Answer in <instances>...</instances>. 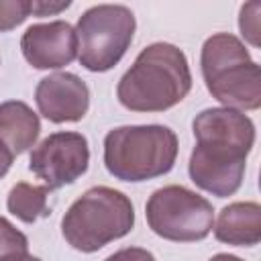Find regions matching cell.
Masks as SVG:
<instances>
[{"instance_id":"obj_1","label":"cell","mask_w":261,"mask_h":261,"mask_svg":"<svg viewBox=\"0 0 261 261\" xmlns=\"http://www.w3.org/2000/svg\"><path fill=\"white\" fill-rule=\"evenodd\" d=\"M192 130L196 147L188 163L190 179L216 198L232 196L243 184L255 145L253 120L245 112L216 106L196 114Z\"/></svg>"},{"instance_id":"obj_13","label":"cell","mask_w":261,"mask_h":261,"mask_svg":"<svg viewBox=\"0 0 261 261\" xmlns=\"http://www.w3.org/2000/svg\"><path fill=\"white\" fill-rule=\"evenodd\" d=\"M49 192L51 190L47 186H33L27 181H18L8 192L6 208L18 220L33 224L35 220L49 216V208H47Z\"/></svg>"},{"instance_id":"obj_9","label":"cell","mask_w":261,"mask_h":261,"mask_svg":"<svg viewBox=\"0 0 261 261\" xmlns=\"http://www.w3.org/2000/svg\"><path fill=\"white\" fill-rule=\"evenodd\" d=\"M20 51L35 69H59L77 57L75 29L67 20L31 24L20 37Z\"/></svg>"},{"instance_id":"obj_3","label":"cell","mask_w":261,"mask_h":261,"mask_svg":"<svg viewBox=\"0 0 261 261\" xmlns=\"http://www.w3.org/2000/svg\"><path fill=\"white\" fill-rule=\"evenodd\" d=\"M179 151L177 135L163 124H126L104 137V165L120 181H147L169 173Z\"/></svg>"},{"instance_id":"obj_19","label":"cell","mask_w":261,"mask_h":261,"mask_svg":"<svg viewBox=\"0 0 261 261\" xmlns=\"http://www.w3.org/2000/svg\"><path fill=\"white\" fill-rule=\"evenodd\" d=\"M12 161H14V155H12V153H10V149L0 141V179L8 173V169H10Z\"/></svg>"},{"instance_id":"obj_10","label":"cell","mask_w":261,"mask_h":261,"mask_svg":"<svg viewBox=\"0 0 261 261\" xmlns=\"http://www.w3.org/2000/svg\"><path fill=\"white\" fill-rule=\"evenodd\" d=\"M35 102L39 114L49 122H77L90 108V90L80 75L57 71L37 84Z\"/></svg>"},{"instance_id":"obj_16","label":"cell","mask_w":261,"mask_h":261,"mask_svg":"<svg viewBox=\"0 0 261 261\" xmlns=\"http://www.w3.org/2000/svg\"><path fill=\"white\" fill-rule=\"evenodd\" d=\"M31 16V0H0V33L12 31Z\"/></svg>"},{"instance_id":"obj_11","label":"cell","mask_w":261,"mask_h":261,"mask_svg":"<svg viewBox=\"0 0 261 261\" xmlns=\"http://www.w3.org/2000/svg\"><path fill=\"white\" fill-rule=\"evenodd\" d=\"M214 237L234 247H255L261 241V206L257 202H232L216 218Z\"/></svg>"},{"instance_id":"obj_12","label":"cell","mask_w":261,"mask_h":261,"mask_svg":"<svg viewBox=\"0 0 261 261\" xmlns=\"http://www.w3.org/2000/svg\"><path fill=\"white\" fill-rule=\"evenodd\" d=\"M41 133L39 114L20 100H6L0 104V141L12 155H20L35 147Z\"/></svg>"},{"instance_id":"obj_7","label":"cell","mask_w":261,"mask_h":261,"mask_svg":"<svg viewBox=\"0 0 261 261\" xmlns=\"http://www.w3.org/2000/svg\"><path fill=\"white\" fill-rule=\"evenodd\" d=\"M145 216L157 237L173 243L202 241L214 226L212 204L194 190L175 184L163 186L149 196Z\"/></svg>"},{"instance_id":"obj_15","label":"cell","mask_w":261,"mask_h":261,"mask_svg":"<svg viewBox=\"0 0 261 261\" xmlns=\"http://www.w3.org/2000/svg\"><path fill=\"white\" fill-rule=\"evenodd\" d=\"M259 14H261V4L259 2H247L241 6L239 12V29L243 39L251 45V47H259L261 45V29H259Z\"/></svg>"},{"instance_id":"obj_18","label":"cell","mask_w":261,"mask_h":261,"mask_svg":"<svg viewBox=\"0 0 261 261\" xmlns=\"http://www.w3.org/2000/svg\"><path fill=\"white\" fill-rule=\"evenodd\" d=\"M71 6L69 0L63 2H47V0H31V14L35 16H53Z\"/></svg>"},{"instance_id":"obj_21","label":"cell","mask_w":261,"mask_h":261,"mask_svg":"<svg viewBox=\"0 0 261 261\" xmlns=\"http://www.w3.org/2000/svg\"><path fill=\"white\" fill-rule=\"evenodd\" d=\"M208 261H245V259H241V257H237V255H230V253H216V255H212Z\"/></svg>"},{"instance_id":"obj_2","label":"cell","mask_w":261,"mask_h":261,"mask_svg":"<svg viewBox=\"0 0 261 261\" xmlns=\"http://www.w3.org/2000/svg\"><path fill=\"white\" fill-rule=\"evenodd\" d=\"M192 90L186 53L171 43L147 45L116 86L118 102L133 112H163L177 106Z\"/></svg>"},{"instance_id":"obj_4","label":"cell","mask_w":261,"mask_h":261,"mask_svg":"<svg viewBox=\"0 0 261 261\" xmlns=\"http://www.w3.org/2000/svg\"><path fill=\"white\" fill-rule=\"evenodd\" d=\"M200 69L208 92L224 108L245 112L261 106V69L232 33H216L204 41Z\"/></svg>"},{"instance_id":"obj_14","label":"cell","mask_w":261,"mask_h":261,"mask_svg":"<svg viewBox=\"0 0 261 261\" xmlns=\"http://www.w3.org/2000/svg\"><path fill=\"white\" fill-rule=\"evenodd\" d=\"M16 253H29V239L8 218L0 216V259Z\"/></svg>"},{"instance_id":"obj_5","label":"cell","mask_w":261,"mask_h":261,"mask_svg":"<svg viewBox=\"0 0 261 261\" xmlns=\"http://www.w3.org/2000/svg\"><path fill=\"white\" fill-rule=\"evenodd\" d=\"M135 226L130 198L114 188L96 186L84 192L63 214L61 234L75 251L94 253L126 237Z\"/></svg>"},{"instance_id":"obj_6","label":"cell","mask_w":261,"mask_h":261,"mask_svg":"<svg viewBox=\"0 0 261 261\" xmlns=\"http://www.w3.org/2000/svg\"><path fill=\"white\" fill-rule=\"evenodd\" d=\"M137 20L122 4H96L75 24L77 61L94 73L112 69L133 43Z\"/></svg>"},{"instance_id":"obj_20","label":"cell","mask_w":261,"mask_h":261,"mask_svg":"<svg viewBox=\"0 0 261 261\" xmlns=\"http://www.w3.org/2000/svg\"><path fill=\"white\" fill-rule=\"evenodd\" d=\"M0 261H41L39 257L31 255V253H16V255H10V257H4Z\"/></svg>"},{"instance_id":"obj_8","label":"cell","mask_w":261,"mask_h":261,"mask_svg":"<svg viewBox=\"0 0 261 261\" xmlns=\"http://www.w3.org/2000/svg\"><path fill=\"white\" fill-rule=\"evenodd\" d=\"M88 139L75 130H59L45 137L29 155V169L49 188L57 190L73 184L88 171Z\"/></svg>"},{"instance_id":"obj_17","label":"cell","mask_w":261,"mask_h":261,"mask_svg":"<svg viewBox=\"0 0 261 261\" xmlns=\"http://www.w3.org/2000/svg\"><path fill=\"white\" fill-rule=\"evenodd\" d=\"M104 261H157L155 255L143 247H124L112 255H108Z\"/></svg>"}]
</instances>
